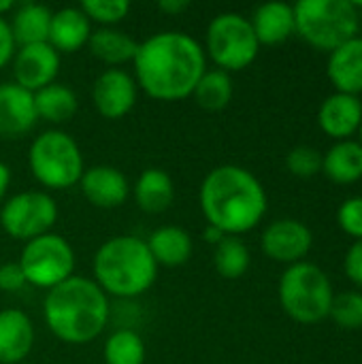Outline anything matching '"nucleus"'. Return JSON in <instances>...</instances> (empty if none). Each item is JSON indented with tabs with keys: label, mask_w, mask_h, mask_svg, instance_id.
<instances>
[{
	"label": "nucleus",
	"mask_w": 362,
	"mask_h": 364,
	"mask_svg": "<svg viewBox=\"0 0 362 364\" xmlns=\"http://www.w3.org/2000/svg\"><path fill=\"white\" fill-rule=\"evenodd\" d=\"M132 66L139 90L154 100L177 102L192 96L207 70V55L194 36L166 30L139 43Z\"/></svg>",
	"instance_id": "nucleus-1"
},
{
	"label": "nucleus",
	"mask_w": 362,
	"mask_h": 364,
	"mask_svg": "<svg viewBox=\"0 0 362 364\" xmlns=\"http://www.w3.org/2000/svg\"><path fill=\"white\" fill-rule=\"evenodd\" d=\"M198 205L209 226L226 237H239L262 222L269 200L254 173L237 164H222L203 179Z\"/></svg>",
	"instance_id": "nucleus-2"
},
{
	"label": "nucleus",
	"mask_w": 362,
	"mask_h": 364,
	"mask_svg": "<svg viewBox=\"0 0 362 364\" xmlns=\"http://www.w3.org/2000/svg\"><path fill=\"white\" fill-rule=\"evenodd\" d=\"M109 296L94 279L73 275L60 286L47 290L43 318L49 333L68 346H85L98 339L109 324Z\"/></svg>",
	"instance_id": "nucleus-3"
},
{
	"label": "nucleus",
	"mask_w": 362,
	"mask_h": 364,
	"mask_svg": "<svg viewBox=\"0 0 362 364\" xmlns=\"http://www.w3.org/2000/svg\"><path fill=\"white\" fill-rule=\"evenodd\" d=\"M92 271L96 286L117 299H137L158 279V264L147 243L132 235L107 239L94 254Z\"/></svg>",
	"instance_id": "nucleus-4"
},
{
	"label": "nucleus",
	"mask_w": 362,
	"mask_h": 364,
	"mask_svg": "<svg viewBox=\"0 0 362 364\" xmlns=\"http://www.w3.org/2000/svg\"><path fill=\"white\" fill-rule=\"evenodd\" d=\"M297 34L318 51H335L358 36L361 13L350 0H301L292 4Z\"/></svg>",
	"instance_id": "nucleus-5"
},
{
	"label": "nucleus",
	"mask_w": 362,
	"mask_h": 364,
	"mask_svg": "<svg viewBox=\"0 0 362 364\" xmlns=\"http://www.w3.org/2000/svg\"><path fill=\"white\" fill-rule=\"evenodd\" d=\"M277 296L290 320L312 326L329 318L335 292L329 275L318 264L303 260L282 273Z\"/></svg>",
	"instance_id": "nucleus-6"
},
{
	"label": "nucleus",
	"mask_w": 362,
	"mask_h": 364,
	"mask_svg": "<svg viewBox=\"0 0 362 364\" xmlns=\"http://www.w3.org/2000/svg\"><path fill=\"white\" fill-rule=\"evenodd\" d=\"M32 177L49 190H66L79 183L85 164L77 141L58 128L41 132L28 149Z\"/></svg>",
	"instance_id": "nucleus-7"
},
{
	"label": "nucleus",
	"mask_w": 362,
	"mask_h": 364,
	"mask_svg": "<svg viewBox=\"0 0 362 364\" xmlns=\"http://www.w3.org/2000/svg\"><path fill=\"white\" fill-rule=\"evenodd\" d=\"M203 49L220 70L230 75L254 64L260 43L252 30L250 17L226 11L209 21Z\"/></svg>",
	"instance_id": "nucleus-8"
},
{
	"label": "nucleus",
	"mask_w": 362,
	"mask_h": 364,
	"mask_svg": "<svg viewBox=\"0 0 362 364\" xmlns=\"http://www.w3.org/2000/svg\"><path fill=\"white\" fill-rule=\"evenodd\" d=\"M75 260L77 258L70 243L62 235L47 232L23 243L17 264L28 286L51 290L73 277Z\"/></svg>",
	"instance_id": "nucleus-9"
},
{
	"label": "nucleus",
	"mask_w": 362,
	"mask_h": 364,
	"mask_svg": "<svg viewBox=\"0 0 362 364\" xmlns=\"http://www.w3.org/2000/svg\"><path fill=\"white\" fill-rule=\"evenodd\" d=\"M58 220V205L47 192H19L0 207L2 230L17 241H32L51 232Z\"/></svg>",
	"instance_id": "nucleus-10"
},
{
	"label": "nucleus",
	"mask_w": 362,
	"mask_h": 364,
	"mask_svg": "<svg viewBox=\"0 0 362 364\" xmlns=\"http://www.w3.org/2000/svg\"><path fill=\"white\" fill-rule=\"evenodd\" d=\"M312 245H314L312 230L303 222L292 220V218L271 222L260 237L262 254L267 258L288 264V267L303 262L305 256L309 254Z\"/></svg>",
	"instance_id": "nucleus-11"
},
{
	"label": "nucleus",
	"mask_w": 362,
	"mask_h": 364,
	"mask_svg": "<svg viewBox=\"0 0 362 364\" xmlns=\"http://www.w3.org/2000/svg\"><path fill=\"white\" fill-rule=\"evenodd\" d=\"M139 96V85L134 77L122 68L102 70L92 85V102L105 119H122L128 115Z\"/></svg>",
	"instance_id": "nucleus-12"
},
{
	"label": "nucleus",
	"mask_w": 362,
	"mask_h": 364,
	"mask_svg": "<svg viewBox=\"0 0 362 364\" xmlns=\"http://www.w3.org/2000/svg\"><path fill=\"white\" fill-rule=\"evenodd\" d=\"M11 62L15 83L32 94L55 83L60 73V53L49 43L19 47Z\"/></svg>",
	"instance_id": "nucleus-13"
},
{
	"label": "nucleus",
	"mask_w": 362,
	"mask_h": 364,
	"mask_svg": "<svg viewBox=\"0 0 362 364\" xmlns=\"http://www.w3.org/2000/svg\"><path fill=\"white\" fill-rule=\"evenodd\" d=\"M83 198L98 209H117L130 196V183L126 175L109 164H96L83 171L79 179Z\"/></svg>",
	"instance_id": "nucleus-14"
},
{
	"label": "nucleus",
	"mask_w": 362,
	"mask_h": 364,
	"mask_svg": "<svg viewBox=\"0 0 362 364\" xmlns=\"http://www.w3.org/2000/svg\"><path fill=\"white\" fill-rule=\"evenodd\" d=\"M34 94L15 81L0 85V139H19L36 126Z\"/></svg>",
	"instance_id": "nucleus-15"
},
{
	"label": "nucleus",
	"mask_w": 362,
	"mask_h": 364,
	"mask_svg": "<svg viewBox=\"0 0 362 364\" xmlns=\"http://www.w3.org/2000/svg\"><path fill=\"white\" fill-rule=\"evenodd\" d=\"M362 122V102L358 96L333 92L318 109V126L335 141H348L358 132Z\"/></svg>",
	"instance_id": "nucleus-16"
},
{
	"label": "nucleus",
	"mask_w": 362,
	"mask_h": 364,
	"mask_svg": "<svg viewBox=\"0 0 362 364\" xmlns=\"http://www.w3.org/2000/svg\"><path fill=\"white\" fill-rule=\"evenodd\" d=\"M34 348V324L21 309L0 311V364H23Z\"/></svg>",
	"instance_id": "nucleus-17"
},
{
	"label": "nucleus",
	"mask_w": 362,
	"mask_h": 364,
	"mask_svg": "<svg viewBox=\"0 0 362 364\" xmlns=\"http://www.w3.org/2000/svg\"><path fill=\"white\" fill-rule=\"evenodd\" d=\"M326 77L335 92L358 96L362 92V36H354L329 53Z\"/></svg>",
	"instance_id": "nucleus-18"
},
{
	"label": "nucleus",
	"mask_w": 362,
	"mask_h": 364,
	"mask_svg": "<svg viewBox=\"0 0 362 364\" xmlns=\"http://www.w3.org/2000/svg\"><path fill=\"white\" fill-rule=\"evenodd\" d=\"M92 36V21L79 6H64L51 15L47 43L58 53H75L87 45Z\"/></svg>",
	"instance_id": "nucleus-19"
},
{
	"label": "nucleus",
	"mask_w": 362,
	"mask_h": 364,
	"mask_svg": "<svg viewBox=\"0 0 362 364\" xmlns=\"http://www.w3.org/2000/svg\"><path fill=\"white\" fill-rule=\"evenodd\" d=\"M252 30L260 45H282L292 34H297L294 26V9L288 2H265L250 17Z\"/></svg>",
	"instance_id": "nucleus-20"
},
{
	"label": "nucleus",
	"mask_w": 362,
	"mask_h": 364,
	"mask_svg": "<svg viewBox=\"0 0 362 364\" xmlns=\"http://www.w3.org/2000/svg\"><path fill=\"white\" fill-rule=\"evenodd\" d=\"M134 203L145 213H164L175 200L173 177L162 168H145L130 188Z\"/></svg>",
	"instance_id": "nucleus-21"
},
{
	"label": "nucleus",
	"mask_w": 362,
	"mask_h": 364,
	"mask_svg": "<svg viewBox=\"0 0 362 364\" xmlns=\"http://www.w3.org/2000/svg\"><path fill=\"white\" fill-rule=\"evenodd\" d=\"M145 243L158 267H181L194 252L192 237L181 226H160L147 237Z\"/></svg>",
	"instance_id": "nucleus-22"
},
{
	"label": "nucleus",
	"mask_w": 362,
	"mask_h": 364,
	"mask_svg": "<svg viewBox=\"0 0 362 364\" xmlns=\"http://www.w3.org/2000/svg\"><path fill=\"white\" fill-rule=\"evenodd\" d=\"M322 173L339 186H352L362 179V145L354 139L335 141L322 154Z\"/></svg>",
	"instance_id": "nucleus-23"
},
{
	"label": "nucleus",
	"mask_w": 362,
	"mask_h": 364,
	"mask_svg": "<svg viewBox=\"0 0 362 364\" xmlns=\"http://www.w3.org/2000/svg\"><path fill=\"white\" fill-rule=\"evenodd\" d=\"M51 11L45 4L26 2L13 9L11 17V32L15 38V45H38L47 43L49 38V26H51Z\"/></svg>",
	"instance_id": "nucleus-24"
},
{
	"label": "nucleus",
	"mask_w": 362,
	"mask_h": 364,
	"mask_svg": "<svg viewBox=\"0 0 362 364\" xmlns=\"http://www.w3.org/2000/svg\"><path fill=\"white\" fill-rule=\"evenodd\" d=\"M90 53L109 66H122L134 60L139 43L124 30L117 28H98L87 41Z\"/></svg>",
	"instance_id": "nucleus-25"
},
{
	"label": "nucleus",
	"mask_w": 362,
	"mask_h": 364,
	"mask_svg": "<svg viewBox=\"0 0 362 364\" xmlns=\"http://www.w3.org/2000/svg\"><path fill=\"white\" fill-rule=\"evenodd\" d=\"M34 107H36L38 119L58 126V124H66L75 117V113L79 109V98L68 85L51 83V85L34 92Z\"/></svg>",
	"instance_id": "nucleus-26"
},
{
	"label": "nucleus",
	"mask_w": 362,
	"mask_h": 364,
	"mask_svg": "<svg viewBox=\"0 0 362 364\" xmlns=\"http://www.w3.org/2000/svg\"><path fill=\"white\" fill-rule=\"evenodd\" d=\"M233 92L235 87L230 75L220 68H211L203 73L192 96L196 105L205 111H224L233 100Z\"/></svg>",
	"instance_id": "nucleus-27"
},
{
	"label": "nucleus",
	"mask_w": 362,
	"mask_h": 364,
	"mask_svg": "<svg viewBox=\"0 0 362 364\" xmlns=\"http://www.w3.org/2000/svg\"><path fill=\"white\" fill-rule=\"evenodd\" d=\"M252 256L239 237H224L213 250L215 273L224 279H241L250 269Z\"/></svg>",
	"instance_id": "nucleus-28"
},
{
	"label": "nucleus",
	"mask_w": 362,
	"mask_h": 364,
	"mask_svg": "<svg viewBox=\"0 0 362 364\" xmlns=\"http://www.w3.org/2000/svg\"><path fill=\"white\" fill-rule=\"evenodd\" d=\"M145 343L132 328H119L107 337L102 348L105 364H145Z\"/></svg>",
	"instance_id": "nucleus-29"
},
{
	"label": "nucleus",
	"mask_w": 362,
	"mask_h": 364,
	"mask_svg": "<svg viewBox=\"0 0 362 364\" xmlns=\"http://www.w3.org/2000/svg\"><path fill=\"white\" fill-rule=\"evenodd\" d=\"M329 318H333L335 324L344 331L362 328V292L348 290V292L335 294Z\"/></svg>",
	"instance_id": "nucleus-30"
},
{
	"label": "nucleus",
	"mask_w": 362,
	"mask_h": 364,
	"mask_svg": "<svg viewBox=\"0 0 362 364\" xmlns=\"http://www.w3.org/2000/svg\"><path fill=\"white\" fill-rule=\"evenodd\" d=\"M79 9L90 21L100 23V28H115L130 13L128 0H83Z\"/></svg>",
	"instance_id": "nucleus-31"
},
{
	"label": "nucleus",
	"mask_w": 362,
	"mask_h": 364,
	"mask_svg": "<svg viewBox=\"0 0 362 364\" xmlns=\"http://www.w3.org/2000/svg\"><path fill=\"white\" fill-rule=\"evenodd\" d=\"M286 168L299 179H309L322 173V154L312 145H297L286 156Z\"/></svg>",
	"instance_id": "nucleus-32"
},
{
	"label": "nucleus",
	"mask_w": 362,
	"mask_h": 364,
	"mask_svg": "<svg viewBox=\"0 0 362 364\" xmlns=\"http://www.w3.org/2000/svg\"><path fill=\"white\" fill-rule=\"evenodd\" d=\"M337 222L341 230L354 241L362 239V196L346 198L337 211Z\"/></svg>",
	"instance_id": "nucleus-33"
},
{
	"label": "nucleus",
	"mask_w": 362,
	"mask_h": 364,
	"mask_svg": "<svg viewBox=\"0 0 362 364\" xmlns=\"http://www.w3.org/2000/svg\"><path fill=\"white\" fill-rule=\"evenodd\" d=\"M344 271H346V277L354 286L362 288V239L354 241L348 247L346 258H344Z\"/></svg>",
	"instance_id": "nucleus-34"
},
{
	"label": "nucleus",
	"mask_w": 362,
	"mask_h": 364,
	"mask_svg": "<svg viewBox=\"0 0 362 364\" xmlns=\"http://www.w3.org/2000/svg\"><path fill=\"white\" fill-rule=\"evenodd\" d=\"M28 286L21 269L17 262H4L0 264V290L2 292H19Z\"/></svg>",
	"instance_id": "nucleus-35"
},
{
	"label": "nucleus",
	"mask_w": 362,
	"mask_h": 364,
	"mask_svg": "<svg viewBox=\"0 0 362 364\" xmlns=\"http://www.w3.org/2000/svg\"><path fill=\"white\" fill-rule=\"evenodd\" d=\"M15 38H13V32H11V26L4 17H0V68H4L13 55H15Z\"/></svg>",
	"instance_id": "nucleus-36"
},
{
	"label": "nucleus",
	"mask_w": 362,
	"mask_h": 364,
	"mask_svg": "<svg viewBox=\"0 0 362 364\" xmlns=\"http://www.w3.org/2000/svg\"><path fill=\"white\" fill-rule=\"evenodd\" d=\"M158 9L166 15H181L190 9V0H160Z\"/></svg>",
	"instance_id": "nucleus-37"
},
{
	"label": "nucleus",
	"mask_w": 362,
	"mask_h": 364,
	"mask_svg": "<svg viewBox=\"0 0 362 364\" xmlns=\"http://www.w3.org/2000/svg\"><path fill=\"white\" fill-rule=\"evenodd\" d=\"M9 186H11V168L0 160V205L9 192Z\"/></svg>",
	"instance_id": "nucleus-38"
},
{
	"label": "nucleus",
	"mask_w": 362,
	"mask_h": 364,
	"mask_svg": "<svg viewBox=\"0 0 362 364\" xmlns=\"http://www.w3.org/2000/svg\"><path fill=\"white\" fill-rule=\"evenodd\" d=\"M224 237H226V235H224L222 230H218L215 226H209V224H207V228L203 230V239H205L207 243H211L213 247H215V245H218V243H220Z\"/></svg>",
	"instance_id": "nucleus-39"
},
{
	"label": "nucleus",
	"mask_w": 362,
	"mask_h": 364,
	"mask_svg": "<svg viewBox=\"0 0 362 364\" xmlns=\"http://www.w3.org/2000/svg\"><path fill=\"white\" fill-rule=\"evenodd\" d=\"M13 9H15V2L13 0H0V17H4Z\"/></svg>",
	"instance_id": "nucleus-40"
},
{
	"label": "nucleus",
	"mask_w": 362,
	"mask_h": 364,
	"mask_svg": "<svg viewBox=\"0 0 362 364\" xmlns=\"http://www.w3.org/2000/svg\"><path fill=\"white\" fill-rule=\"evenodd\" d=\"M356 134H358V143L362 145V122H361V126H358V132H356Z\"/></svg>",
	"instance_id": "nucleus-41"
},
{
	"label": "nucleus",
	"mask_w": 362,
	"mask_h": 364,
	"mask_svg": "<svg viewBox=\"0 0 362 364\" xmlns=\"http://www.w3.org/2000/svg\"><path fill=\"white\" fill-rule=\"evenodd\" d=\"M361 19H362V15H361Z\"/></svg>",
	"instance_id": "nucleus-42"
}]
</instances>
